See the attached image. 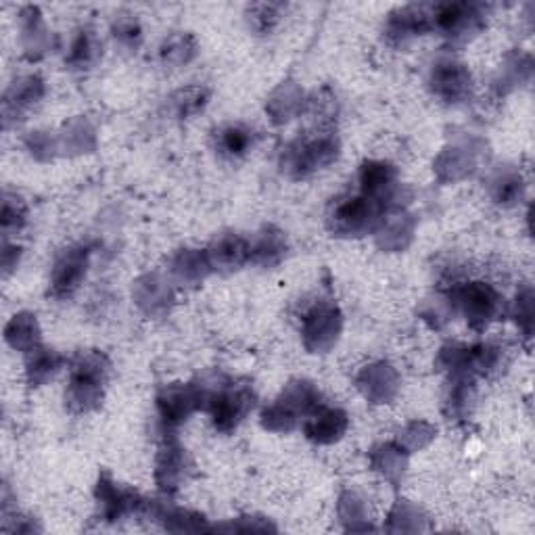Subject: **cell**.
I'll return each mask as SVG.
<instances>
[{
	"label": "cell",
	"instance_id": "obj_8",
	"mask_svg": "<svg viewBox=\"0 0 535 535\" xmlns=\"http://www.w3.org/2000/svg\"><path fill=\"white\" fill-rule=\"evenodd\" d=\"M205 406V389L203 383H186V385H168L157 395V412L161 425L168 431L180 427L195 410Z\"/></svg>",
	"mask_w": 535,
	"mask_h": 535
},
{
	"label": "cell",
	"instance_id": "obj_1",
	"mask_svg": "<svg viewBox=\"0 0 535 535\" xmlns=\"http://www.w3.org/2000/svg\"><path fill=\"white\" fill-rule=\"evenodd\" d=\"M111 364L105 354L97 350L80 352L69 370V383L65 402L76 414L97 410L105 398V385L109 379Z\"/></svg>",
	"mask_w": 535,
	"mask_h": 535
},
{
	"label": "cell",
	"instance_id": "obj_26",
	"mask_svg": "<svg viewBox=\"0 0 535 535\" xmlns=\"http://www.w3.org/2000/svg\"><path fill=\"white\" fill-rule=\"evenodd\" d=\"M255 145V132L243 124H230L218 132V151L228 159L245 157Z\"/></svg>",
	"mask_w": 535,
	"mask_h": 535
},
{
	"label": "cell",
	"instance_id": "obj_21",
	"mask_svg": "<svg viewBox=\"0 0 535 535\" xmlns=\"http://www.w3.org/2000/svg\"><path fill=\"white\" fill-rule=\"evenodd\" d=\"M5 339L17 352H23L26 356L34 352L36 347H40V327L36 316L28 312L15 314L5 329Z\"/></svg>",
	"mask_w": 535,
	"mask_h": 535
},
{
	"label": "cell",
	"instance_id": "obj_36",
	"mask_svg": "<svg viewBox=\"0 0 535 535\" xmlns=\"http://www.w3.org/2000/svg\"><path fill=\"white\" fill-rule=\"evenodd\" d=\"M435 437V427L427 423H410L398 437V446L406 452L421 450Z\"/></svg>",
	"mask_w": 535,
	"mask_h": 535
},
{
	"label": "cell",
	"instance_id": "obj_11",
	"mask_svg": "<svg viewBox=\"0 0 535 535\" xmlns=\"http://www.w3.org/2000/svg\"><path fill=\"white\" fill-rule=\"evenodd\" d=\"M429 84L433 95L448 105L464 103L473 92V78L469 74V69L452 59L439 61L433 65Z\"/></svg>",
	"mask_w": 535,
	"mask_h": 535
},
{
	"label": "cell",
	"instance_id": "obj_28",
	"mask_svg": "<svg viewBox=\"0 0 535 535\" xmlns=\"http://www.w3.org/2000/svg\"><path fill=\"white\" fill-rule=\"evenodd\" d=\"M490 191H492V197L498 205L510 207V205H515L521 201V197L525 193V184H523V178L517 170L502 168L494 174V178L490 182Z\"/></svg>",
	"mask_w": 535,
	"mask_h": 535
},
{
	"label": "cell",
	"instance_id": "obj_30",
	"mask_svg": "<svg viewBox=\"0 0 535 535\" xmlns=\"http://www.w3.org/2000/svg\"><path fill=\"white\" fill-rule=\"evenodd\" d=\"M473 402V379L464 375H452V385L446 398V412L450 418H464Z\"/></svg>",
	"mask_w": 535,
	"mask_h": 535
},
{
	"label": "cell",
	"instance_id": "obj_5",
	"mask_svg": "<svg viewBox=\"0 0 535 535\" xmlns=\"http://www.w3.org/2000/svg\"><path fill=\"white\" fill-rule=\"evenodd\" d=\"M339 157V141L331 134H322L310 141H297L283 151L281 168L291 178H306L318 170L329 168Z\"/></svg>",
	"mask_w": 535,
	"mask_h": 535
},
{
	"label": "cell",
	"instance_id": "obj_9",
	"mask_svg": "<svg viewBox=\"0 0 535 535\" xmlns=\"http://www.w3.org/2000/svg\"><path fill=\"white\" fill-rule=\"evenodd\" d=\"M343 329V314L333 304H318L304 316V345L312 354H327L339 341Z\"/></svg>",
	"mask_w": 535,
	"mask_h": 535
},
{
	"label": "cell",
	"instance_id": "obj_38",
	"mask_svg": "<svg viewBox=\"0 0 535 535\" xmlns=\"http://www.w3.org/2000/svg\"><path fill=\"white\" fill-rule=\"evenodd\" d=\"M19 258H21V247L5 243V247H3V268H5V274H9L13 268H17Z\"/></svg>",
	"mask_w": 535,
	"mask_h": 535
},
{
	"label": "cell",
	"instance_id": "obj_15",
	"mask_svg": "<svg viewBox=\"0 0 535 535\" xmlns=\"http://www.w3.org/2000/svg\"><path fill=\"white\" fill-rule=\"evenodd\" d=\"M358 389L372 404H389L400 389V375L391 364L375 362L358 375Z\"/></svg>",
	"mask_w": 535,
	"mask_h": 535
},
{
	"label": "cell",
	"instance_id": "obj_24",
	"mask_svg": "<svg viewBox=\"0 0 535 535\" xmlns=\"http://www.w3.org/2000/svg\"><path fill=\"white\" fill-rule=\"evenodd\" d=\"M172 272L176 274V278H180L182 283L203 281V278L212 272V264H209L207 251L182 249L172 262Z\"/></svg>",
	"mask_w": 535,
	"mask_h": 535
},
{
	"label": "cell",
	"instance_id": "obj_23",
	"mask_svg": "<svg viewBox=\"0 0 535 535\" xmlns=\"http://www.w3.org/2000/svg\"><path fill=\"white\" fill-rule=\"evenodd\" d=\"M134 295H136V304L141 306L147 314L166 312L172 301V293L168 285L155 274L153 276L149 274L143 278V281H138Z\"/></svg>",
	"mask_w": 535,
	"mask_h": 535
},
{
	"label": "cell",
	"instance_id": "obj_22",
	"mask_svg": "<svg viewBox=\"0 0 535 535\" xmlns=\"http://www.w3.org/2000/svg\"><path fill=\"white\" fill-rule=\"evenodd\" d=\"M65 364V358L55 352V350H46V347H36L34 352L28 354V362H26V377L30 387H42L49 383L57 372L61 370V366Z\"/></svg>",
	"mask_w": 535,
	"mask_h": 535
},
{
	"label": "cell",
	"instance_id": "obj_2",
	"mask_svg": "<svg viewBox=\"0 0 535 535\" xmlns=\"http://www.w3.org/2000/svg\"><path fill=\"white\" fill-rule=\"evenodd\" d=\"M322 406V395L310 381H293L262 414V425L274 433H289L299 418L310 416Z\"/></svg>",
	"mask_w": 535,
	"mask_h": 535
},
{
	"label": "cell",
	"instance_id": "obj_20",
	"mask_svg": "<svg viewBox=\"0 0 535 535\" xmlns=\"http://www.w3.org/2000/svg\"><path fill=\"white\" fill-rule=\"evenodd\" d=\"M251 245V262L272 268L276 264H281L287 255V237L283 230H278L276 226H264L258 237L249 241Z\"/></svg>",
	"mask_w": 535,
	"mask_h": 535
},
{
	"label": "cell",
	"instance_id": "obj_29",
	"mask_svg": "<svg viewBox=\"0 0 535 535\" xmlns=\"http://www.w3.org/2000/svg\"><path fill=\"white\" fill-rule=\"evenodd\" d=\"M197 55V42L191 34H172L164 40L159 49V57L166 65L180 67L193 61Z\"/></svg>",
	"mask_w": 535,
	"mask_h": 535
},
{
	"label": "cell",
	"instance_id": "obj_33",
	"mask_svg": "<svg viewBox=\"0 0 535 535\" xmlns=\"http://www.w3.org/2000/svg\"><path fill=\"white\" fill-rule=\"evenodd\" d=\"M283 15V5H274V3H260V5H253L249 7V23L251 28L258 32V34H270L276 23L281 21Z\"/></svg>",
	"mask_w": 535,
	"mask_h": 535
},
{
	"label": "cell",
	"instance_id": "obj_35",
	"mask_svg": "<svg viewBox=\"0 0 535 535\" xmlns=\"http://www.w3.org/2000/svg\"><path fill=\"white\" fill-rule=\"evenodd\" d=\"M21 17H26V40H28V38L34 40V44L28 49V55H30V57H38V55L44 53L46 42H49V36H46V30H44V26H42L40 13H38V9L28 7L26 11H23Z\"/></svg>",
	"mask_w": 535,
	"mask_h": 535
},
{
	"label": "cell",
	"instance_id": "obj_32",
	"mask_svg": "<svg viewBox=\"0 0 535 535\" xmlns=\"http://www.w3.org/2000/svg\"><path fill=\"white\" fill-rule=\"evenodd\" d=\"M111 32H113V38L118 40V44H122L128 51H136L143 42L141 23H138V19L132 15H122L115 19Z\"/></svg>",
	"mask_w": 535,
	"mask_h": 535
},
{
	"label": "cell",
	"instance_id": "obj_7",
	"mask_svg": "<svg viewBox=\"0 0 535 535\" xmlns=\"http://www.w3.org/2000/svg\"><path fill=\"white\" fill-rule=\"evenodd\" d=\"M433 30L452 44L469 42L485 23L483 9L473 3H444L431 7Z\"/></svg>",
	"mask_w": 535,
	"mask_h": 535
},
{
	"label": "cell",
	"instance_id": "obj_12",
	"mask_svg": "<svg viewBox=\"0 0 535 535\" xmlns=\"http://www.w3.org/2000/svg\"><path fill=\"white\" fill-rule=\"evenodd\" d=\"M360 195L383 205L385 209L393 207L400 197L398 172L387 161H364L360 168Z\"/></svg>",
	"mask_w": 535,
	"mask_h": 535
},
{
	"label": "cell",
	"instance_id": "obj_25",
	"mask_svg": "<svg viewBox=\"0 0 535 535\" xmlns=\"http://www.w3.org/2000/svg\"><path fill=\"white\" fill-rule=\"evenodd\" d=\"M101 40L92 30H82L72 40L69 53L65 57V63L72 69H90L101 57Z\"/></svg>",
	"mask_w": 535,
	"mask_h": 535
},
{
	"label": "cell",
	"instance_id": "obj_27",
	"mask_svg": "<svg viewBox=\"0 0 535 535\" xmlns=\"http://www.w3.org/2000/svg\"><path fill=\"white\" fill-rule=\"evenodd\" d=\"M406 450L398 444H383L372 450V467L385 479L398 483L406 471Z\"/></svg>",
	"mask_w": 535,
	"mask_h": 535
},
{
	"label": "cell",
	"instance_id": "obj_19",
	"mask_svg": "<svg viewBox=\"0 0 535 535\" xmlns=\"http://www.w3.org/2000/svg\"><path fill=\"white\" fill-rule=\"evenodd\" d=\"M44 97V82L38 76H28L17 80L5 95L3 111H5V126H9L11 120H23L21 115L30 111L34 105L40 103Z\"/></svg>",
	"mask_w": 535,
	"mask_h": 535
},
{
	"label": "cell",
	"instance_id": "obj_4",
	"mask_svg": "<svg viewBox=\"0 0 535 535\" xmlns=\"http://www.w3.org/2000/svg\"><path fill=\"white\" fill-rule=\"evenodd\" d=\"M450 304L467 318L473 329L481 331L490 327L504 314V297L490 283L471 281L456 287L450 295Z\"/></svg>",
	"mask_w": 535,
	"mask_h": 535
},
{
	"label": "cell",
	"instance_id": "obj_37",
	"mask_svg": "<svg viewBox=\"0 0 535 535\" xmlns=\"http://www.w3.org/2000/svg\"><path fill=\"white\" fill-rule=\"evenodd\" d=\"M515 318L521 333L531 339L533 333V291L531 287H525L519 295H517V304H515Z\"/></svg>",
	"mask_w": 535,
	"mask_h": 535
},
{
	"label": "cell",
	"instance_id": "obj_3",
	"mask_svg": "<svg viewBox=\"0 0 535 535\" xmlns=\"http://www.w3.org/2000/svg\"><path fill=\"white\" fill-rule=\"evenodd\" d=\"M255 393L249 385H232L228 381H212L209 383V393L205 408L212 416V423L216 431L230 433L235 431L245 416L253 410Z\"/></svg>",
	"mask_w": 535,
	"mask_h": 535
},
{
	"label": "cell",
	"instance_id": "obj_13",
	"mask_svg": "<svg viewBox=\"0 0 535 535\" xmlns=\"http://www.w3.org/2000/svg\"><path fill=\"white\" fill-rule=\"evenodd\" d=\"M431 30H433L431 7L408 5L391 13L385 26V36L393 46H404L410 40L425 36Z\"/></svg>",
	"mask_w": 535,
	"mask_h": 535
},
{
	"label": "cell",
	"instance_id": "obj_31",
	"mask_svg": "<svg viewBox=\"0 0 535 535\" xmlns=\"http://www.w3.org/2000/svg\"><path fill=\"white\" fill-rule=\"evenodd\" d=\"M209 101V92L201 86H191V88H184L180 92H176L174 99H172V107L176 111L178 118H193L199 111L205 109Z\"/></svg>",
	"mask_w": 535,
	"mask_h": 535
},
{
	"label": "cell",
	"instance_id": "obj_18",
	"mask_svg": "<svg viewBox=\"0 0 535 535\" xmlns=\"http://www.w3.org/2000/svg\"><path fill=\"white\" fill-rule=\"evenodd\" d=\"M186 473V454L176 439H168L161 446L155 462V483L161 492L174 494Z\"/></svg>",
	"mask_w": 535,
	"mask_h": 535
},
{
	"label": "cell",
	"instance_id": "obj_17",
	"mask_svg": "<svg viewBox=\"0 0 535 535\" xmlns=\"http://www.w3.org/2000/svg\"><path fill=\"white\" fill-rule=\"evenodd\" d=\"M209 264L212 270L220 272H232L243 268L247 262H251V245L249 239L237 232H226V235L218 237L212 247L207 249Z\"/></svg>",
	"mask_w": 535,
	"mask_h": 535
},
{
	"label": "cell",
	"instance_id": "obj_16",
	"mask_svg": "<svg viewBox=\"0 0 535 535\" xmlns=\"http://www.w3.org/2000/svg\"><path fill=\"white\" fill-rule=\"evenodd\" d=\"M347 427H350V418H347L345 410L322 404L306 418L304 433L312 444L331 446L337 444V441L345 435Z\"/></svg>",
	"mask_w": 535,
	"mask_h": 535
},
{
	"label": "cell",
	"instance_id": "obj_10",
	"mask_svg": "<svg viewBox=\"0 0 535 535\" xmlns=\"http://www.w3.org/2000/svg\"><path fill=\"white\" fill-rule=\"evenodd\" d=\"M92 249L88 245H76L65 249L55 262L51 274V295L57 299L72 297L86 278Z\"/></svg>",
	"mask_w": 535,
	"mask_h": 535
},
{
	"label": "cell",
	"instance_id": "obj_6",
	"mask_svg": "<svg viewBox=\"0 0 535 535\" xmlns=\"http://www.w3.org/2000/svg\"><path fill=\"white\" fill-rule=\"evenodd\" d=\"M385 212L383 205L358 195L335 205L329 226L339 237H362L383 224Z\"/></svg>",
	"mask_w": 535,
	"mask_h": 535
},
{
	"label": "cell",
	"instance_id": "obj_14",
	"mask_svg": "<svg viewBox=\"0 0 535 535\" xmlns=\"http://www.w3.org/2000/svg\"><path fill=\"white\" fill-rule=\"evenodd\" d=\"M97 500L101 506L103 519H107V521H120L132 513H145L147 502H149V500H143L136 492L126 490V487H120L109 477L99 479Z\"/></svg>",
	"mask_w": 535,
	"mask_h": 535
},
{
	"label": "cell",
	"instance_id": "obj_34",
	"mask_svg": "<svg viewBox=\"0 0 535 535\" xmlns=\"http://www.w3.org/2000/svg\"><path fill=\"white\" fill-rule=\"evenodd\" d=\"M0 222H3V232L9 235V232H17L28 222V207L23 203L21 197L17 195H5L3 201V216H0Z\"/></svg>",
	"mask_w": 535,
	"mask_h": 535
}]
</instances>
